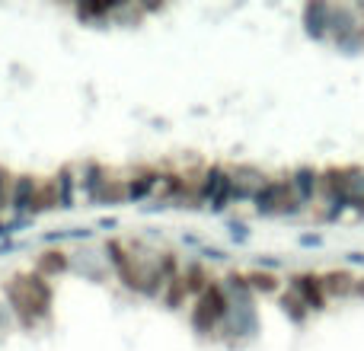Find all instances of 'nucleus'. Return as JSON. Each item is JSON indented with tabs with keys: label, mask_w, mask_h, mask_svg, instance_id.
Instances as JSON below:
<instances>
[{
	"label": "nucleus",
	"mask_w": 364,
	"mask_h": 351,
	"mask_svg": "<svg viewBox=\"0 0 364 351\" xmlns=\"http://www.w3.org/2000/svg\"><path fill=\"white\" fill-rule=\"evenodd\" d=\"M6 294H10L13 307H16L19 320L26 326H36V320H42L48 313V303H51V291L42 278L36 275H23V278H13L6 284Z\"/></svg>",
	"instance_id": "nucleus-1"
},
{
	"label": "nucleus",
	"mask_w": 364,
	"mask_h": 351,
	"mask_svg": "<svg viewBox=\"0 0 364 351\" xmlns=\"http://www.w3.org/2000/svg\"><path fill=\"white\" fill-rule=\"evenodd\" d=\"M256 207L262 214H288L301 207V198H297L291 179H269V185L256 195Z\"/></svg>",
	"instance_id": "nucleus-2"
},
{
	"label": "nucleus",
	"mask_w": 364,
	"mask_h": 351,
	"mask_svg": "<svg viewBox=\"0 0 364 351\" xmlns=\"http://www.w3.org/2000/svg\"><path fill=\"white\" fill-rule=\"evenodd\" d=\"M224 313H227V294L220 291V284H211V288L198 297V303H195L192 323L201 333H211V329L224 320Z\"/></svg>",
	"instance_id": "nucleus-3"
},
{
	"label": "nucleus",
	"mask_w": 364,
	"mask_h": 351,
	"mask_svg": "<svg viewBox=\"0 0 364 351\" xmlns=\"http://www.w3.org/2000/svg\"><path fill=\"white\" fill-rule=\"evenodd\" d=\"M348 182H352V170H329L320 176V192L329 205V217L348 207Z\"/></svg>",
	"instance_id": "nucleus-4"
},
{
	"label": "nucleus",
	"mask_w": 364,
	"mask_h": 351,
	"mask_svg": "<svg viewBox=\"0 0 364 351\" xmlns=\"http://www.w3.org/2000/svg\"><path fill=\"white\" fill-rule=\"evenodd\" d=\"M291 288H294V294L307 303V310H323V307H326V288H323V278H316V275H294V278H291Z\"/></svg>",
	"instance_id": "nucleus-5"
},
{
	"label": "nucleus",
	"mask_w": 364,
	"mask_h": 351,
	"mask_svg": "<svg viewBox=\"0 0 364 351\" xmlns=\"http://www.w3.org/2000/svg\"><path fill=\"white\" fill-rule=\"evenodd\" d=\"M64 198L61 179H36V195H32V211H51Z\"/></svg>",
	"instance_id": "nucleus-6"
},
{
	"label": "nucleus",
	"mask_w": 364,
	"mask_h": 351,
	"mask_svg": "<svg viewBox=\"0 0 364 351\" xmlns=\"http://www.w3.org/2000/svg\"><path fill=\"white\" fill-rule=\"evenodd\" d=\"M291 185H294L297 198H301V205H304V201H310L316 192H320V173H314V170H297L294 176H291Z\"/></svg>",
	"instance_id": "nucleus-7"
},
{
	"label": "nucleus",
	"mask_w": 364,
	"mask_h": 351,
	"mask_svg": "<svg viewBox=\"0 0 364 351\" xmlns=\"http://www.w3.org/2000/svg\"><path fill=\"white\" fill-rule=\"evenodd\" d=\"M323 288H326V297H348L355 294V288H358V281H355L352 275H346V271H329V275H323Z\"/></svg>",
	"instance_id": "nucleus-8"
},
{
	"label": "nucleus",
	"mask_w": 364,
	"mask_h": 351,
	"mask_svg": "<svg viewBox=\"0 0 364 351\" xmlns=\"http://www.w3.org/2000/svg\"><path fill=\"white\" fill-rule=\"evenodd\" d=\"M182 278H186L188 291H192V294H198V297L214 284V281H208V271H205V269H198V265H188V269L182 271Z\"/></svg>",
	"instance_id": "nucleus-9"
},
{
	"label": "nucleus",
	"mask_w": 364,
	"mask_h": 351,
	"mask_svg": "<svg viewBox=\"0 0 364 351\" xmlns=\"http://www.w3.org/2000/svg\"><path fill=\"white\" fill-rule=\"evenodd\" d=\"M243 284L250 291H262V294H272V291H278V278L269 275V271H250V275L243 278Z\"/></svg>",
	"instance_id": "nucleus-10"
},
{
	"label": "nucleus",
	"mask_w": 364,
	"mask_h": 351,
	"mask_svg": "<svg viewBox=\"0 0 364 351\" xmlns=\"http://www.w3.org/2000/svg\"><path fill=\"white\" fill-rule=\"evenodd\" d=\"M348 205L355 211H364V170H352V182H348Z\"/></svg>",
	"instance_id": "nucleus-11"
},
{
	"label": "nucleus",
	"mask_w": 364,
	"mask_h": 351,
	"mask_svg": "<svg viewBox=\"0 0 364 351\" xmlns=\"http://www.w3.org/2000/svg\"><path fill=\"white\" fill-rule=\"evenodd\" d=\"M68 269V256L64 252H45L42 259H38V271L42 275H58V271Z\"/></svg>",
	"instance_id": "nucleus-12"
},
{
	"label": "nucleus",
	"mask_w": 364,
	"mask_h": 351,
	"mask_svg": "<svg viewBox=\"0 0 364 351\" xmlns=\"http://www.w3.org/2000/svg\"><path fill=\"white\" fill-rule=\"evenodd\" d=\"M13 185H16V179H13L6 170H0V207L13 201Z\"/></svg>",
	"instance_id": "nucleus-13"
},
{
	"label": "nucleus",
	"mask_w": 364,
	"mask_h": 351,
	"mask_svg": "<svg viewBox=\"0 0 364 351\" xmlns=\"http://www.w3.org/2000/svg\"><path fill=\"white\" fill-rule=\"evenodd\" d=\"M348 262H355V265H364V252H352V256H348Z\"/></svg>",
	"instance_id": "nucleus-14"
},
{
	"label": "nucleus",
	"mask_w": 364,
	"mask_h": 351,
	"mask_svg": "<svg viewBox=\"0 0 364 351\" xmlns=\"http://www.w3.org/2000/svg\"><path fill=\"white\" fill-rule=\"evenodd\" d=\"M355 294H361V297H364V278L358 281V288H355Z\"/></svg>",
	"instance_id": "nucleus-15"
}]
</instances>
